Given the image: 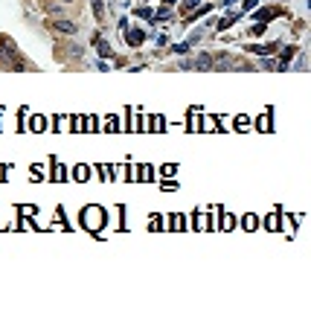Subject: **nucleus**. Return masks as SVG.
<instances>
[{"mask_svg": "<svg viewBox=\"0 0 311 314\" xmlns=\"http://www.w3.org/2000/svg\"><path fill=\"white\" fill-rule=\"evenodd\" d=\"M0 70H29V61H24L18 53V47L0 38Z\"/></svg>", "mask_w": 311, "mask_h": 314, "instance_id": "nucleus-1", "label": "nucleus"}, {"mask_svg": "<svg viewBox=\"0 0 311 314\" xmlns=\"http://www.w3.org/2000/svg\"><path fill=\"white\" fill-rule=\"evenodd\" d=\"M186 70H213V53H201L192 61H183Z\"/></svg>", "mask_w": 311, "mask_h": 314, "instance_id": "nucleus-2", "label": "nucleus"}, {"mask_svg": "<svg viewBox=\"0 0 311 314\" xmlns=\"http://www.w3.org/2000/svg\"><path fill=\"white\" fill-rule=\"evenodd\" d=\"M236 67V58L230 53H218L213 55V70H233Z\"/></svg>", "mask_w": 311, "mask_h": 314, "instance_id": "nucleus-3", "label": "nucleus"}, {"mask_svg": "<svg viewBox=\"0 0 311 314\" xmlns=\"http://www.w3.org/2000/svg\"><path fill=\"white\" fill-rule=\"evenodd\" d=\"M53 32H61V35H76V32H79V27H76L73 20H55V24H53Z\"/></svg>", "mask_w": 311, "mask_h": 314, "instance_id": "nucleus-4", "label": "nucleus"}, {"mask_svg": "<svg viewBox=\"0 0 311 314\" xmlns=\"http://www.w3.org/2000/svg\"><path fill=\"white\" fill-rule=\"evenodd\" d=\"M128 41H131V44L137 47V44H140V41H142V32H140V29H134L131 35H128Z\"/></svg>", "mask_w": 311, "mask_h": 314, "instance_id": "nucleus-5", "label": "nucleus"}, {"mask_svg": "<svg viewBox=\"0 0 311 314\" xmlns=\"http://www.w3.org/2000/svg\"><path fill=\"white\" fill-rule=\"evenodd\" d=\"M96 50H99V55H111V47H108L105 41H99V44H96Z\"/></svg>", "mask_w": 311, "mask_h": 314, "instance_id": "nucleus-6", "label": "nucleus"}, {"mask_svg": "<svg viewBox=\"0 0 311 314\" xmlns=\"http://www.w3.org/2000/svg\"><path fill=\"white\" fill-rule=\"evenodd\" d=\"M93 12H96L99 18H102V0H93Z\"/></svg>", "mask_w": 311, "mask_h": 314, "instance_id": "nucleus-7", "label": "nucleus"}, {"mask_svg": "<svg viewBox=\"0 0 311 314\" xmlns=\"http://www.w3.org/2000/svg\"><path fill=\"white\" fill-rule=\"evenodd\" d=\"M61 3H73V0H61Z\"/></svg>", "mask_w": 311, "mask_h": 314, "instance_id": "nucleus-8", "label": "nucleus"}]
</instances>
